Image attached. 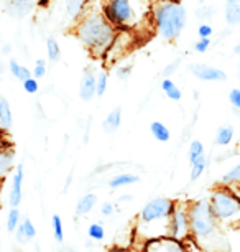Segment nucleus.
I'll return each instance as SVG.
<instances>
[{"label": "nucleus", "mask_w": 240, "mask_h": 252, "mask_svg": "<svg viewBox=\"0 0 240 252\" xmlns=\"http://www.w3.org/2000/svg\"><path fill=\"white\" fill-rule=\"evenodd\" d=\"M189 224L191 236L202 249L208 252H229L227 239L220 231L211 209L209 199L201 198L189 203Z\"/></svg>", "instance_id": "f257e3e1"}, {"label": "nucleus", "mask_w": 240, "mask_h": 252, "mask_svg": "<svg viewBox=\"0 0 240 252\" xmlns=\"http://www.w3.org/2000/svg\"><path fill=\"white\" fill-rule=\"evenodd\" d=\"M153 25L164 41H176L185 32L187 10L181 2H157L152 8Z\"/></svg>", "instance_id": "f03ea898"}, {"label": "nucleus", "mask_w": 240, "mask_h": 252, "mask_svg": "<svg viewBox=\"0 0 240 252\" xmlns=\"http://www.w3.org/2000/svg\"><path fill=\"white\" fill-rule=\"evenodd\" d=\"M211 209L219 226L237 227L240 226V188L237 185L224 187L219 185L209 196Z\"/></svg>", "instance_id": "7ed1b4c3"}, {"label": "nucleus", "mask_w": 240, "mask_h": 252, "mask_svg": "<svg viewBox=\"0 0 240 252\" xmlns=\"http://www.w3.org/2000/svg\"><path fill=\"white\" fill-rule=\"evenodd\" d=\"M79 38L86 46L94 50L96 53H104L110 48L115 40V30L106 17L94 15L86 18L79 27Z\"/></svg>", "instance_id": "20e7f679"}, {"label": "nucleus", "mask_w": 240, "mask_h": 252, "mask_svg": "<svg viewBox=\"0 0 240 252\" xmlns=\"http://www.w3.org/2000/svg\"><path fill=\"white\" fill-rule=\"evenodd\" d=\"M176 201L166 196H158L148 201L140 211V222L143 226H152L163 222V224L169 226V218H171L173 211H175Z\"/></svg>", "instance_id": "39448f33"}, {"label": "nucleus", "mask_w": 240, "mask_h": 252, "mask_svg": "<svg viewBox=\"0 0 240 252\" xmlns=\"http://www.w3.org/2000/svg\"><path fill=\"white\" fill-rule=\"evenodd\" d=\"M136 3L129 0H112L104 7V17L112 27L130 28L138 23Z\"/></svg>", "instance_id": "423d86ee"}, {"label": "nucleus", "mask_w": 240, "mask_h": 252, "mask_svg": "<svg viewBox=\"0 0 240 252\" xmlns=\"http://www.w3.org/2000/svg\"><path fill=\"white\" fill-rule=\"evenodd\" d=\"M168 236L175 237L178 241H186L191 236V224H189V204L176 201L175 211L169 218Z\"/></svg>", "instance_id": "0eeeda50"}, {"label": "nucleus", "mask_w": 240, "mask_h": 252, "mask_svg": "<svg viewBox=\"0 0 240 252\" xmlns=\"http://www.w3.org/2000/svg\"><path fill=\"white\" fill-rule=\"evenodd\" d=\"M143 252H187L185 241H178L175 237L161 236L145 242Z\"/></svg>", "instance_id": "6e6552de"}, {"label": "nucleus", "mask_w": 240, "mask_h": 252, "mask_svg": "<svg viewBox=\"0 0 240 252\" xmlns=\"http://www.w3.org/2000/svg\"><path fill=\"white\" fill-rule=\"evenodd\" d=\"M187 71L199 81H208V83H224V81H227V74L222 69L211 64L191 63L187 66Z\"/></svg>", "instance_id": "1a4fd4ad"}, {"label": "nucleus", "mask_w": 240, "mask_h": 252, "mask_svg": "<svg viewBox=\"0 0 240 252\" xmlns=\"http://www.w3.org/2000/svg\"><path fill=\"white\" fill-rule=\"evenodd\" d=\"M97 91V78L94 76L91 69H86L82 74L81 81V89H79V96L82 101H91L94 97V94Z\"/></svg>", "instance_id": "9d476101"}, {"label": "nucleus", "mask_w": 240, "mask_h": 252, "mask_svg": "<svg viewBox=\"0 0 240 252\" xmlns=\"http://www.w3.org/2000/svg\"><path fill=\"white\" fill-rule=\"evenodd\" d=\"M224 17L227 25H240V0H229L224 3Z\"/></svg>", "instance_id": "9b49d317"}, {"label": "nucleus", "mask_w": 240, "mask_h": 252, "mask_svg": "<svg viewBox=\"0 0 240 252\" xmlns=\"http://www.w3.org/2000/svg\"><path fill=\"white\" fill-rule=\"evenodd\" d=\"M22 182H23V165L20 163L17 166L15 177H13L12 191H10V204L12 206H18L22 201Z\"/></svg>", "instance_id": "f8f14e48"}, {"label": "nucleus", "mask_w": 240, "mask_h": 252, "mask_svg": "<svg viewBox=\"0 0 240 252\" xmlns=\"http://www.w3.org/2000/svg\"><path fill=\"white\" fill-rule=\"evenodd\" d=\"M234 135H235V129L232 126H220L217 132H215V139H214V144L217 147H227L232 144L234 140Z\"/></svg>", "instance_id": "ddd939ff"}, {"label": "nucleus", "mask_w": 240, "mask_h": 252, "mask_svg": "<svg viewBox=\"0 0 240 252\" xmlns=\"http://www.w3.org/2000/svg\"><path fill=\"white\" fill-rule=\"evenodd\" d=\"M122 124V109L120 107H115L114 111L109 112V116L104 119V122H102V129L107 134H112V132H115L117 129L120 127Z\"/></svg>", "instance_id": "4468645a"}, {"label": "nucleus", "mask_w": 240, "mask_h": 252, "mask_svg": "<svg viewBox=\"0 0 240 252\" xmlns=\"http://www.w3.org/2000/svg\"><path fill=\"white\" fill-rule=\"evenodd\" d=\"M150 132H152V135L155 137V140L161 142V144H166V142L171 140V132H169L168 127L160 121H155L150 124Z\"/></svg>", "instance_id": "2eb2a0df"}, {"label": "nucleus", "mask_w": 240, "mask_h": 252, "mask_svg": "<svg viewBox=\"0 0 240 252\" xmlns=\"http://www.w3.org/2000/svg\"><path fill=\"white\" fill-rule=\"evenodd\" d=\"M97 203V196L94 193H89V194H84V196L79 199L78 206H76V215L82 216V215H87V213L92 211V208L96 206Z\"/></svg>", "instance_id": "dca6fc26"}, {"label": "nucleus", "mask_w": 240, "mask_h": 252, "mask_svg": "<svg viewBox=\"0 0 240 252\" xmlns=\"http://www.w3.org/2000/svg\"><path fill=\"white\" fill-rule=\"evenodd\" d=\"M140 182V177L138 175H133V173H120L114 177L109 182V187L110 188H120V187H127V185H133V183H138Z\"/></svg>", "instance_id": "f3484780"}, {"label": "nucleus", "mask_w": 240, "mask_h": 252, "mask_svg": "<svg viewBox=\"0 0 240 252\" xmlns=\"http://www.w3.org/2000/svg\"><path fill=\"white\" fill-rule=\"evenodd\" d=\"M206 168H208V158H206V155H202L194 163H191V182H197L204 175Z\"/></svg>", "instance_id": "a211bd4d"}, {"label": "nucleus", "mask_w": 240, "mask_h": 252, "mask_svg": "<svg viewBox=\"0 0 240 252\" xmlns=\"http://www.w3.org/2000/svg\"><path fill=\"white\" fill-rule=\"evenodd\" d=\"M219 185H224V187H232V185H240V161L234 166L232 170H229L227 173L220 178Z\"/></svg>", "instance_id": "6ab92c4d"}, {"label": "nucleus", "mask_w": 240, "mask_h": 252, "mask_svg": "<svg viewBox=\"0 0 240 252\" xmlns=\"http://www.w3.org/2000/svg\"><path fill=\"white\" fill-rule=\"evenodd\" d=\"M202 155H206L204 154V144H202L201 140H192L189 144V147H187V161H189V165L194 163V161Z\"/></svg>", "instance_id": "aec40b11"}, {"label": "nucleus", "mask_w": 240, "mask_h": 252, "mask_svg": "<svg viewBox=\"0 0 240 252\" xmlns=\"http://www.w3.org/2000/svg\"><path fill=\"white\" fill-rule=\"evenodd\" d=\"M0 124L5 129H10L12 127V111L5 99H0Z\"/></svg>", "instance_id": "412c9836"}, {"label": "nucleus", "mask_w": 240, "mask_h": 252, "mask_svg": "<svg viewBox=\"0 0 240 252\" xmlns=\"http://www.w3.org/2000/svg\"><path fill=\"white\" fill-rule=\"evenodd\" d=\"M10 73L15 76L17 79H20L22 83H25L27 79H30V71L25 66H20L17 61H10Z\"/></svg>", "instance_id": "4be33fe9"}, {"label": "nucleus", "mask_w": 240, "mask_h": 252, "mask_svg": "<svg viewBox=\"0 0 240 252\" xmlns=\"http://www.w3.org/2000/svg\"><path fill=\"white\" fill-rule=\"evenodd\" d=\"M229 102H230V106H232V109L235 111V114H237V116L240 117V88L230 89Z\"/></svg>", "instance_id": "5701e85b"}, {"label": "nucleus", "mask_w": 240, "mask_h": 252, "mask_svg": "<svg viewBox=\"0 0 240 252\" xmlns=\"http://www.w3.org/2000/svg\"><path fill=\"white\" fill-rule=\"evenodd\" d=\"M12 160H13V154H8V152H2L0 154V175H5L10 170Z\"/></svg>", "instance_id": "b1692460"}, {"label": "nucleus", "mask_w": 240, "mask_h": 252, "mask_svg": "<svg viewBox=\"0 0 240 252\" xmlns=\"http://www.w3.org/2000/svg\"><path fill=\"white\" fill-rule=\"evenodd\" d=\"M87 234L94 241H102L106 237V231H104V227H102V224H91L87 229Z\"/></svg>", "instance_id": "393cba45"}, {"label": "nucleus", "mask_w": 240, "mask_h": 252, "mask_svg": "<svg viewBox=\"0 0 240 252\" xmlns=\"http://www.w3.org/2000/svg\"><path fill=\"white\" fill-rule=\"evenodd\" d=\"M107 81H109V76H107L106 71H101L97 74V91H96L97 96H104L107 89Z\"/></svg>", "instance_id": "a878e982"}, {"label": "nucleus", "mask_w": 240, "mask_h": 252, "mask_svg": "<svg viewBox=\"0 0 240 252\" xmlns=\"http://www.w3.org/2000/svg\"><path fill=\"white\" fill-rule=\"evenodd\" d=\"M46 50H48V58L51 61H58L59 60V46L53 40V38H50V40H48V43H46Z\"/></svg>", "instance_id": "bb28decb"}, {"label": "nucleus", "mask_w": 240, "mask_h": 252, "mask_svg": "<svg viewBox=\"0 0 240 252\" xmlns=\"http://www.w3.org/2000/svg\"><path fill=\"white\" fill-rule=\"evenodd\" d=\"M183 63V60L181 58H176V60H173L171 63H169L166 68H164L163 71V76H164V79H171V76L176 73L178 69H180V66Z\"/></svg>", "instance_id": "cd10ccee"}, {"label": "nucleus", "mask_w": 240, "mask_h": 252, "mask_svg": "<svg viewBox=\"0 0 240 252\" xmlns=\"http://www.w3.org/2000/svg\"><path fill=\"white\" fill-rule=\"evenodd\" d=\"M214 33V28L209 25V23H201L199 28H197V35H199V38H202V40H211V36H213Z\"/></svg>", "instance_id": "c85d7f7f"}, {"label": "nucleus", "mask_w": 240, "mask_h": 252, "mask_svg": "<svg viewBox=\"0 0 240 252\" xmlns=\"http://www.w3.org/2000/svg\"><path fill=\"white\" fill-rule=\"evenodd\" d=\"M53 226H54V237L58 242H63V224H61V220L58 215L53 216Z\"/></svg>", "instance_id": "c756f323"}, {"label": "nucleus", "mask_w": 240, "mask_h": 252, "mask_svg": "<svg viewBox=\"0 0 240 252\" xmlns=\"http://www.w3.org/2000/svg\"><path fill=\"white\" fill-rule=\"evenodd\" d=\"M17 224H18V211H17V209H12V211L8 213L7 229H8V231H15Z\"/></svg>", "instance_id": "7c9ffc66"}, {"label": "nucleus", "mask_w": 240, "mask_h": 252, "mask_svg": "<svg viewBox=\"0 0 240 252\" xmlns=\"http://www.w3.org/2000/svg\"><path fill=\"white\" fill-rule=\"evenodd\" d=\"M23 231H25V236H27V239H33V237L36 236V229H35V226H33V222L30 220H25L23 221Z\"/></svg>", "instance_id": "2f4dec72"}, {"label": "nucleus", "mask_w": 240, "mask_h": 252, "mask_svg": "<svg viewBox=\"0 0 240 252\" xmlns=\"http://www.w3.org/2000/svg\"><path fill=\"white\" fill-rule=\"evenodd\" d=\"M82 5H84V2H69L68 3V12H69V15H71V18H76L79 15V12L82 10Z\"/></svg>", "instance_id": "473e14b6"}, {"label": "nucleus", "mask_w": 240, "mask_h": 252, "mask_svg": "<svg viewBox=\"0 0 240 252\" xmlns=\"http://www.w3.org/2000/svg\"><path fill=\"white\" fill-rule=\"evenodd\" d=\"M164 94H166V97H168V99H171V101H175V102L181 101V97H183V93H181V89L178 88L176 84H175V86H173L171 89H168V91L164 93Z\"/></svg>", "instance_id": "72a5a7b5"}, {"label": "nucleus", "mask_w": 240, "mask_h": 252, "mask_svg": "<svg viewBox=\"0 0 240 252\" xmlns=\"http://www.w3.org/2000/svg\"><path fill=\"white\" fill-rule=\"evenodd\" d=\"M209 46H211V40H202V38H199V40L194 43V51H197V53H206V51L209 50Z\"/></svg>", "instance_id": "f704fd0d"}, {"label": "nucleus", "mask_w": 240, "mask_h": 252, "mask_svg": "<svg viewBox=\"0 0 240 252\" xmlns=\"http://www.w3.org/2000/svg\"><path fill=\"white\" fill-rule=\"evenodd\" d=\"M215 10L209 5H201V8H196V17L199 18H209Z\"/></svg>", "instance_id": "c9c22d12"}, {"label": "nucleus", "mask_w": 240, "mask_h": 252, "mask_svg": "<svg viewBox=\"0 0 240 252\" xmlns=\"http://www.w3.org/2000/svg\"><path fill=\"white\" fill-rule=\"evenodd\" d=\"M23 89H25L28 94H35L36 91H38V83H36V79L30 78L23 83Z\"/></svg>", "instance_id": "e433bc0d"}, {"label": "nucleus", "mask_w": 240, "mask_h": 252, "mask_svg": "<svg viewBox=\"0 0 240 252\" xmlns=\"http://www.w3.org/2000/svg\"><path fill=\"white\" fill-rule=\"evenodd\" d=\"M46 73V68H45V60H38L35 64V71H33V74H35V78H43Z\"/></svg>", "instance_id": "4c0bfd02"}, {"label": "nucleus", "mask_w": 240, "mask_h": 252, "mask_svg": "<svg viewBox=\"0 0 240 252\" xmlns=\"http://www.w3.org/2000/svg\"><path fill=\"white\" fill-rule=\"evenodd\" d=\"M130 73H132V66H122V68L115 71V74L119 79H127L130 76Z\"/></svg>", "instance_id": "58836bf2"}, {"label": "nucleus", "mask_w": 240, "mask_h": 252, "mask_svg": "<svg viewBox=\"0 0 240 252\" xmlns=\"http://www.w3.org/2000/svg\"><path fill=\"white\" fill-rule=\"evenodd\" d=\"M114 213V204L112 203H104L102 204V215L104 216H110Z\"/></svg>", "instance_id": "ea45409f"}, {"label": "nucleus", "mask_w": 240, "mask_h": 252, "mask_svg": "<svg viewBox=\"0 0 240 252\" xmlns=\"http://www.w3.org/2000/svg\"><path fill=\"white\" fill-rule=\"evenodd\" d=\"M173 86H175V81L173 79H163L161 81V91L163 93H166L168 89H171Z\"/></svg>", "instance_id": "a19ab883"}, {"label": "nucleus", "mask_w": 240, "mask_h": 252, "mask_svg": "<svg viewBox=\"0 0 240 252\" xmlns=\"http://www.w3.org/2000/svg\"><path fill=\"white\" fill-rule=\"evenodd\" d=\"M17 239L20 241V242H23V241H27V236H25V231H23V227L20 226L18 227V232H17Z\"/></svg>", "instance_id": "79ce46f5"}, {"label": "nucleus", "mask_w": 240, "mask_h": 252, "mask_svg": "<svg viewBox=\"0 0 240 252\" xmlns=\"http://www.w3.org/2000/svg\"><path fill=\"white\" fill-rule=\"evenodd\" d=\"M133 199V196L132 194H125V196H120V201H132Z\"/></svg>", "instance_id": "37998d69"}, {"label": "nucleus", "mask_w": 240, "mask_h": 252, "mask_svg": "<svg viewBox=\"0 0 240 252\" xmlns=\"http://www.w3.org/2000/svg\"><path fill=\"white\" fill-rule=\"evenodd\" d=\"M109 252H129V251L124 249V247H114V249H110Z\"/></svg>", "instance_id": "c03bdc74"}, {"label": "nucleus", "mask_w": 240, "mask_h": 252, "mask_svg": "<svg viewBox=\"0 0 240 252\" xmlns=\"http://www.w3.org/2000/svg\"><path fill=\"white\" fill-rule=\"evenodd\" d=\"M234 55H240V43L234 46Z\"/></svg>", "instance_id": "a18cd8bd"}, {"label": "nucleus", "mask_w": 240, "mask_h": 252, "mask_svg": "<svg viewBox=\"0 0 240 252\" xmlns=\"http://www.w3.org/2000/svg\"><path fill=\"white\" fill-rule=\"evenodd\" d=\"M237 76H239V79H240V69H239V73H237Z\"/></svg>", "instance_id": "49530a36"}, {"label": "nucleus", "mask_w": 240, "mask_h": 252, "mask_svg": "<svg viewBox=\"0 0 240 252\" xmlns=\"http://www.w3.org/2000/svg\"><path fill=\"white\" fill-rule=\"evenodd\" d=\"M237 187H239V188H240V185H237Z\"/></svg>", "instance_id": "de8ad7c7"}]
</instances>
